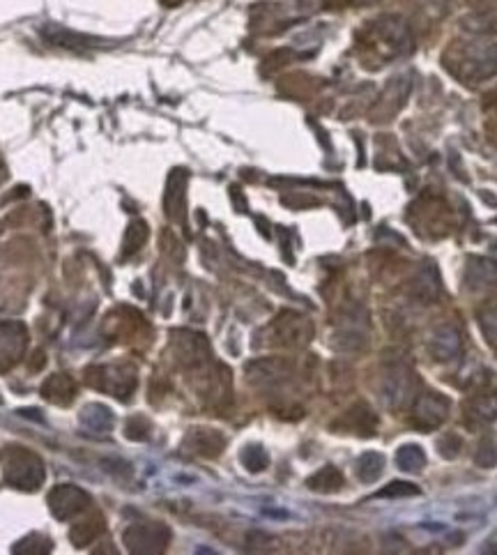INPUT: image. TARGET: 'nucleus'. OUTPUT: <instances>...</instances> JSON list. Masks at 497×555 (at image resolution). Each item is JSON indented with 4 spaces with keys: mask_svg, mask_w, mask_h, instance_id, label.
<instances>
[{
    "mask_svg": "<svg viewBox=\"0 0 497 555\" xmlns=\"http://www.w3.org/2000/svg\"><path fill=\"white\" fill-rule=\"evenodd\" d=\"M385 472V456L380 452H364L357 459V477L362 482H375Z\"/></svg>",
    "mask_w": 497,
    "mask_h": 555,
    "instance_id": "17",
    "label": "nucleus"
},
{
    "mask_svg": "<svg viewBox=\"0 0 497 555\" xmlns=\"http://www.w3.org/2000/svg\"><path fill=\"white\" fill-rule=\"evenodd\" d=\"M145 238H148V226H145V221H132L129 228H127V233H124L122 254H124V256L136 254V251L143 247Z\"/></svg>",
    "mask_w": 497,
    "mask_h": 555,
    "instance_id": "19",
    "label": "nucleus"
},
{
    "mask_svg": "<svg viewBox=\"0 0 497 555\" xmlns=\"http://www.w3.org/2000/svg\"><path fill=\"white\" fill-rule=\"evenodd\" d=\"M44 396L51 398V401H67V398H72L74 396L72 378L65 376V381H63V376H58V378L53 376L51 381L44 385Z\"/></svg>",
    "mask_w": 497,
    "mask_h": 555,
    "instance_id": "21",
    "label": "nucleus"
},
{
    "mask_svg": "<svg viewBox=\"0 0 497 555\" xmlns=\"http://www.w3.org/2000/svg\"><path fill=\"white\" fill-rule=\"evenodd\" d=\"M44 33L51 37L55 44H65V46H72V48L85 46V44H87V37H81V35H76V33H67L65 28H58V26H46Z\"/></svg>",
    "mask_w": 497,
    "mask_h": 555,
    "instance_id": "22",
    "label": "nucleus"
},
{
    "mask_svg": "<svg viewBox=\"0 0 497 555\" xmlns=\"http://www.w3.org/2000/svg\"><path fill=\"white\" fill-rule=\"evenodd\" d=\"M412 295L415 300L424 302V305H433L442 297V281L440 275H437V268L433 263H426V265L419 270V275L412 281Z\"/></svg>",
    "mask_w": 497,
    "mask_h": 555,
    "instance_id": "8",
    "label": "nucleus"
},
{
    "mask_svg": "<svg viewBox=\"0 0 497 555\" xmlns=\"http://www.w3.org/2000/svg\"><path fill=\"white\" fill-rule=\"evenodd\" d=\"M378 31L394 51H407V48H410V31H407V26L403 23V18H398V16L380 18Z\"/></svg>",
    "mask_w": 497,
    "mask_h": 555,
    "instance_id": "10",
    "label": "nucleus"
},
{
    "mask_svg": "<svg viewBox=\"0 0 497 555\" xmlns=\"http://www.w3.org/2000/svg\"><path fill=\"white\" fill-rule=\"evenodd\" d=\"M449 398L433 389H426L417 396L412 406V424L422 431H433V428L442 426L449 417Z\"/></svg>",
    "mask_w": 497,
    "mask_h": 555,
    "instance_id": "2",
    "label": "nucleus"
},
{
    "mask_svg": "<svg viewBox=\"0 0 497 555\" xmlns=\"http://www.w3.org/2000/svg\"><path fill=\"white\" fill-rule=\"evenodd\" d=\"M281 376H286V364L281 359H258L249 364V381L256 385L277 383Z\"/></svg>",
    "mask_w": 497,
    "mask_h": 555,
    "instance_id": "14",
    "label": "nucleus"
},
{
    "mask_svg": "<svg viewBox=\"0 0 497 555\" xmlns=\"http://www.w3.org/2000/svg\"><path fill=\"white\" fill-rule=\"evenodd\" d=\"M5 480H7V484L16 486V489L37 491L44 482V465L31 452L12 450V452H7Z\"/></svg>",
    "mask_w": 497,
    "mask_h": 555,
    "instance_id": "1",
    "label": "nucleus"
},
{
    "mask_svg": "<svg viewBox=\"0 0 497 555\" xmlns=\"http://www.w3.org/2000/svg\"><path fill=\"white\" fill-rule=\"evenodd\" d=\"M396 465L407 475H417L426 468V452L419 445H401L396 450Z\"/></svg>",
    "mask_w": 497,
    "mask_h": 555,
    "instance_id": "15",
    "label": "nucleus"
},
{
    "mask_svg": "<svg viewBox=\"0 0 497 555\" xmlns=\"http://www.w3.org/2000/svg\"><path fill=\"white\" fill-rule=\"evenodd\" d=\"M171 541V530L161 523H136L124 532V544L132 553H159Z\"/></svg>",
    "mask_w": 497,
    "mask_h": 555,
    "instance_id": "3",
    "label": "nucleus"
},
{
    "mask_svg": "<svg viewBox=\"0 0 497 555\" xmlns=\"http://www.w3.org/2000/svg\"><path fill=\"white\" fill-rule=\"evenodd\" d=\"M87 500L90 498L81 489L65 484V486H55L51 491V495H48V507H51V512L60 521H70L72 516H76L87 507Z\"/></svg>",
    "mask_w": 497,
    "mask_h": 555,
    "instance_id": "6",
    "label": "nucleus"
},
{
    "mask_svg": "<svg viewBox=\"0 0 497 555\" xmlns=\"http://www.w3.org/2000/svg\"><path fill=\"white\" fill-rule=\"evenodd\" d=\"M306 486L316 493H336L343 486V477L334 465H325V468H320L316 475L309 477Z\"/></svg>",
    "mask_w": 497,
    "mask_h": 555,
    "instance_id": "16",
    "label": "nucleus"
},
{
    "mask_svg": "<svg viewBox=\"0 0 497 555\" xmlns=\"http://www.w3.org/2000/svg\"><path fill=\"white\" fill-rule=\"evenodd\" d=\"M474 461L479 463V465H495V463H497V450H495V445H493V443H483V445L479 447V452H476Z\"/></svg>",
    "mask_w": 497,
    "mask_h": 555,
    "instance_id": "25",
    "label": "nucleus"
},
{
    "mask_svg": "<svg viewBox=\"0 0 497 555\" xmlns=\"http://www.w3.org/2000/svg\"><path fill=\"white\" fill-rule=\"evenodd\" d=\"M479 327L486 342L497 348V307H488L479 314Z\"/></svg>",
    "mask_w": 497,
    "mask_h": 555,
    "instance_id": "23",
    "label": "nucleus"
},
{
    "mask_svg": "<svg viewBox=\"0 0 497 555\" xmlns=\"http://www.w3.org/2000/svg\"><path fill=\"white\" fill-rule=\"evenodd\" d=\"M428 350H431V357L440 364H451L461 357L463 350V342H461V332L454 325H437L431 339H428Z\"/></svg>",
    "mask_w": 497,
    "mask_h": 555,
    "instance_id": "5",
    "label": "nucleus"
},
{
    "mask_svg": "<svg viewBox=\"0 0 497 555\" xmlns=\"http://www.w3.org/2000/svg\"><path fill=\"white\" fill-rule=\"evenodd\" d=\"M412 369L405 362H392L383 374V401L389 408H401L412 389Z\"/></svg>",
    "mask_w": 497,
    "mask_h": 555,
    "instance_id": "4",
    "label": "nucleus"
},
{
    "mask_svg": "<svg viewBox=\"0 0 497 555\" xmlns=\"http://www.w3.org/2000/svg\"><path fill=\"white\" fill-rule=\"evenodd\" d=\"M240 459H242V463H245V468H247L249 472L265 470L267 463H269V456H267V452L262 450L260 445H247L245 450H242Z\"/></svg>",
    "mask_w": 497,
    "mask_h": 555,
    "instance_id": "20",
    "label": "nucleus"
},
{
    "mask_svg": "<svg viewBox=\"0 0 497 555\" xmlns=\"http://www.w3.org/2000/svg\"><path fill=\"white\" fill-rule=\"evenodd\" d=\"M481 199H486V201H491L493 203V208H497V196H493L491 191H481Z\"/></svg>",
    "mask_w": 497,
    "mask_h": 555,
    "instance_id": "26",
    "label": "nucleus"
},
{
    "mask_svg": "<svg viewBox=\"0 0 497 555\" xmlns=\"http://www.w3.org/2000/svg\"><path fill=\"white\" fill-rule=\"evenodd\" d=\"M467 417L474 424H488L497 420V392L476 394L467 401Z\"/></svg>",
    "mask_w": 497,
    "mask_h": 555,
    "instance_id": "12",
    "label": "nucleus"
},
{
    "mask_svg": "<svg viewBox=\"0 0 497 555\" xmlns=\"http://www.w3.org/2000/svg\"><path fill=\"white\" fill-rule=\"evenodd\" d=\"M467 74L476 81H483L497 72V44H476L470 46L465 63Z\"/></svg>",
    "mask_w": 497,
    "mask_h": 555,
    "instance_id": "7",
    "label": "nucleus"
},
{
    "mask_svg": "<svg viewBox=\"0 0 497 555\" xmlns=\"http://www.w3.org/2000/svg\"><path fill=\"white\" fill-rule=\"evenodd\" d=\"M465 284L474 290L497 286V260L491 258H470L465 268Z\"/></svg>",
    "mask_w": 497,
    "mask_h": 555,
    "instance_id": "9",
    "label": "nucleus"
},
{
    "mask_svg": "<svg viewBox=\"0 0 497 555\" xmlns=\"http://www.w3.org/2000/svg\"><path fill=\"white\" fill-rule=\"evenodd\" d=\"M431 3H433L435 7H442V5H447V3H449V0H431Z\"/></svg>",
    "mask_w": 497,
    "mask_h": 555,
    "instance_id": "27",
    "label": "nucleus"
},
{
    "mask_svg": "<svg viewBox=\"0 0 497 555\" xmlns=\"http://www.w3.org/2000/svg\"><path fill=\"white\" fill-rule=\"evenodd\" d=\"M187 171L175 169L169 178V184H166V214L171 219H180L182 212V203H184V184H187Z\"/></svg>",
    "mask_w": 497,
    "mask_h": 555,
    "instance_id": "11",
    "label": "nucleus"
},
{
    "mask_svg": "<svg viewBox=\"0 0 497 555\" xmlns=\"http://www.w3.org/2000/svg\"><path fill=\"white\" fill-rule=\"evenodd\" d=\"M223 443H226L223 435L212 431V428H193L187 435V445L203 456H217L223 450Z\"/></svg>",
    "mask_w": 497,
    "mask_h": 555,
    "instance_id": "13",
    "label": "nucleus"
},
{
    "mask_svg": "<svg viewBox=\"0 0 497 555\" xmlns=\"http://www.w3.org/2000/svg\"><path fill=\"white\" fill-rule=\"evenodd\" d=\"M422 489L412 482H403V480H394L389 482L387 486L375 491V498H389V500H396V498H412V495H419Z\"/></svg>",
    "mask_w": 497,
    "mask_h": 555,
    "instance_id": "18",
    "label": "nucleus"
},
{
    "mask_svg": "<svg viewBox=\"0 0 497 555\" xmlns=\"http://www.w3.org/2000/svg\"><path fill=\"white\" fill-rule=\"evenodd\" d=\"M461 447H463V440H461V435H456V433H444L440 440H437V452H440L444 459H456Z\"/></svg>",
    "mask_w": 497,
    "mask_h": 555,
    "instance_id": "24",
    "label": "nucleus"
}]
</instances>
